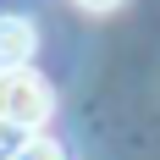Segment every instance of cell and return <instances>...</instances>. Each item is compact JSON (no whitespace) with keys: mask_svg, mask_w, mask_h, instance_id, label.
I'll use <instances>...</instances> for the list:
<instances>
[{"mask_svg":"<svg viewBox=\"0 0 160 160\" xmlns=\"http://www.w3.org/2000/svg\"><path fill=\"white\" fill-rule=\"evenodd\" d=\"M22 144H28V127H17V122L0 116V160H17V155H22Z\"/></svg>","mask_w":160,"mask_h":160,"instance_id":"3957f363","label":"cell"},{"mask_svg":"<svg viewBox=\"0 0 160 160\" xmlns=\"http://www.w3.org/2000/svg\"><path fill=\"white\" fill-rule=\"evenodd\" d=\"M33 55V22L28 17H0V72L28 66Z\"/></svg>","mask_w":160,"mask_h":160,"instance_id":"7a4b0ae2","label":"cell"},{"mask_svg":"<svg viewBox=\"0 0 160 160\" xmlns=\"http://www.w3.org/2000/svg\"><path fill=\"white\" fill-rule=\"evenodd\" d=\"M83 11H111V6H122V0H78Z\"/></svg>","mask_w":160,"mask_h":160,"instance_id":"5b68a950","label":"cell"},{"mask_svg":"<svg viewBox=\"0 0 160 160\" xmlns=\"http://www.w3.org/2000/svg\"><path fill=\"white\" fill-rule=\"evenodd\" d=\"M50 111H55V94H50V83L28 66H17V72H0V116L17 122V127H44Z\"/></svg>","mask_w":160,"mask_h":160,"instance_id":"6da1fadb","label":"cell"},{"mask_svg":"<svg viewBox=\"0 0 160 160\" xmlns=\"http://www.w3.org/2000/svg\"><path fill=\"white\" fill-rule=\"evenodd\" d=\"M17 160H61V144H50V138H28Z\"/></svg>","mask_w":160,"mask_h":160,"instance_id":"277c9868","label":"cell"}]
</instances>
